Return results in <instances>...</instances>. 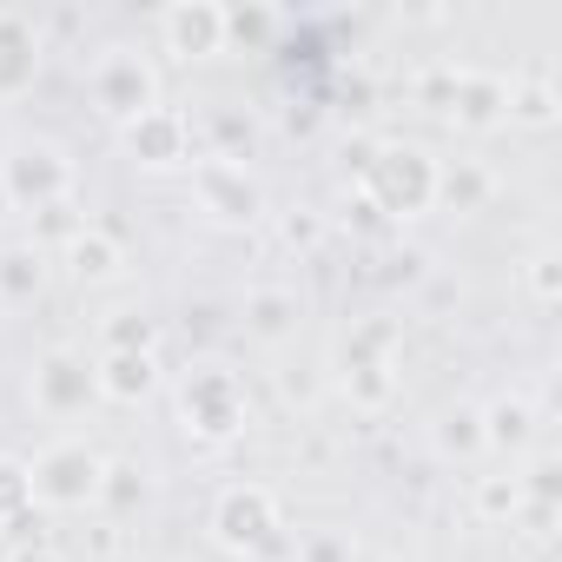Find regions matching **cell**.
<instances>
[{
    "label": "cell",
    "instance_id": "cell-1",
    "mask_svg": "<svg viewBox=\"0 0 562 562\" xmlns=\"http://www.w3.org/2000/svg\"><path fill=\"white\" fill-rule=\"evenodd\" d=\"M27 483H34V496L54 503V509H87V503H100L106 457L87 450L80 437H67V443H47V450L27 463Z\"/></svg>",
    "mask_w": 562,
    "mask_h": 562
},
{
    "label": "cell",
    "instance_id": "cell-2",
    "mask_svg": "<svg viewBox=\"0 0 562 562\" xmlns=\"http://www.w3.org/2000/svg\"><path fill=\"white\" fill-rule=\"evenodd\" d=\"M179 417H186V430L205 437V443L232 437V430L245 424V397H238L232 371H225V364H199V371L179 384Z\"/></svg>",
    "mask_w": 562,
    "mask_h": 562
},
{
    "label": "cell",
    "instance_id": "cell-3",
    "mask_svg": "<svg viewBox=\"0 0 562 562\" xmlns=\"http://www.w3.org/2000/svg\"><path fill=\"white\" fill-rule=\"evenodd\" d=\"M212 529H218V542L225 549H265V542H278V503H271V490H225L218 496V509H212Z\"/></svg>",
    "mask_w": 562,
    "mask_h": 562
},
{
    "label": "cell",
    "instance_id": "cell-4",
    "mask_svg": "<svg viewBox=\"0 0 562 562\" xmlns=\"http://www.w3.org/2000/svg\"><path fill=\"white\" fill-rule=\"evenodd\" d=\"M93 397H100V378H93V364H87L80 351H47V358H41V371H34V404H41L47 417H80Z\"/></svg>",
    "mask_w": 562,
    "mask_h": 562
},
{
    "label": "cell",
    "instance_id": "cell-5",
    "mask_svg": "<svg viewBox=\"0 0 562 562\" xmlns=\"http://www.w3.org/2000/svg\"><path fill=\"white\" fill-rule=\"evenodd\" d=\"M93 100H100V113L106 120H139V113H153V74L133 60V54H106L100 67H93Z\"/></svg>",
    "mask_w": 562,
    "mask_h": 562
},
{
    "label": "cell",
    "instance_id": "cell-6",
    "mask_svg": "<svg viewBox=\"0 0 562 562\" xmlns=\"http://www.w3.org/2000/svg\"><path fill=\"white\" fill-rule=\"evenodd\" d=\"M371 179H378V192H384L391 212H417V205H430V192H437V166H430L417 146H391V153L371 166Z\"/></svg>",
    "mask_w": 562,
    "mask_h": 562
},
{
    "label": "cell",
    "instance_id": "cell-7",
    "mask_svg": "<svg viewBox=\"0 0 562 562\" xmlns=\"http://www.w3.org/2000/svg\"><path fill=\"white\" fill-rule=\"evenodd\" d=\"M67 159L54 153V146H27V153H14L8 159V172H0V186H8V199H34V205H54L60 192H67Z\"/></svg>",
    "mask_w": 562,
    "mask_h": 562
},
{
    "label": "cell",
    "instance_id": "cell-8",
    "mask_svg": "<svg viewBox=\"0 0 562 562\" xmlns=\"http://www.w3.org/2000/svg\"><path fill=\"white\" fill-rule=\"evenodd\" d=\"M93 378H100V397H113V404H133V397H146L153 391V351H106L100 364H93Z\"/></svg>",
    "mask_w": 562,
    "mask_h": 562
},
{
    "label": "cell",
    "instance_id": "cell-9",
    "mask_svg": "<svg viewBox=\"0 0 562 562\" xmlns=\"http://www.w3.org/2000/svg\"><path fill=\"white\" fill-rule=\"evenodd\" d=\"M199 192H205V205H212L218 218H258V186H251L238 166H205Z\"/></svg>",
    "mask_w": 562,
    "mask_h": 562
},
{
    "label": "cell",
    "instance_id": "cell-10",
    "mask_svg": "<svg viewBox=\"0 0 562 562\" xmlns=\"http://www.w3.org/2000/svg\"><path fill=\"white\" fill-rule=\"evenodd\" d=\"M41 54H34V34L14 21V14H0V93H21L34 80Z\"/></svg>",
    "mask_w": 562,
    "mask_h": 562
},
{
    "label": "cell",
    "instance_id": "cell-11",
    "mask_svg": "<svg viewBox=\"0 0 562 562\" xmlns=\"http://www.w3.org/2000/svg\"><path fill=\"white\" fill-rule=\"evenodd\" d=\"M218 34H225V14H218V8H172V14H166V41H172L179 54H212Z\"/></svg>",
    "mask_w": 562,
    "mask_h": 562
},
{
    "label": "cell",
    "instance_id": "cell-12",
    "mask_svg": "<svg viewBox=\"0 0 562 562\" xmlns=\"http://www.w3.org/2000/svg\"><path fill=\"white\" fill-rule=\"evenodd\" d=\"M126 146H133L146 166H172V159H179V120L153 106V113H139V120L126 126Z\"/></svg>",
    "mask_w": 562,
    "mask_h": 562
},
{
    "label": "cell",
    "instance_id": "cell-13",
    "mask_svg": "<svg viewBox=\"0 0 562 562\" xmlns=\"http://www.w3.org/2000/svg\"><path fill=\"white\" fill-rule=\"evenodd\" d=\"M245 325H251L258 338H285V331L299 325V299H292V292H251V299H245Z\"/></svg>",
    "mask_w": 562,
    "mask_h": 562
},
{
    "label": "cell",
    "instance_id": "cell-14",
    "mask_svg": "<svg viewBox=\"0 0 562 562\" xmlns=\"http://www.w3.org/2000/svg\"><path fill=\"white\" fill-rule=\"evenodd\" d=\"M67 258H74L80 278H93V285H100V278H120V245H113L100 225H87V232L67 245Z\"/></svg>",
    "mask_w": 562,
    "mask_h": 562
},
{
    "label": "cell",
    "instance_id": "cell-15",
    "mask_svg": "<svg viewBox=\"0 0 562 562\" xmlns=\"http://www.w3.org/2000/svg\"><path fill=\"white\" fill-rule=\"evenodd\" d=\"M41 292V251L14 245V251H0V299H27Z\"/></svg>",
    "mask_w": 562,
    "mask_h": 562
},
{
    "label": "cell",
    "instance_id": "cell-16",
    "mask_svg": "<svg viewBox=\"0 0 562 562\" xmlns=\"http://www.w3.org/2000/svg\"><path fill=\"white\" fill-rule=\"evenodd\" d=\"M490 443H522L529 437V404H516V397H503V404H490V430H483Z\"/></svg>",
    "mask_w": 562,
    "mask_h": 562
},
{
    "label": "cell",
    "instance_id": "cell-17",
    "mask_svg": "<svg viewBox=\"0 0 562 562\" xmlns=\"http://www.w3.org/2000/svg\"><path fill=\"white\" fill-rule=\"evenodd\" d=\"M34 503V483H27V470L21 463H0V516H21Z\"/></svg>",
    "mask_w": 562,
    "mask_h": 562
},
{
    "label": "cell",
    "instance_id": "cell-18",
    "mask_svg": "<svg viewBox=\"0 0 562 562\" xmlns=\"http://www.w3.org/2000/svg\"><path fill=\"white\" fill-rule=\"evenodd\" d=\"M292 562H351V542L331 536V529H318V536H305V542L292 549Z\"/></svg>",
    "mask_w": 562,
    "mask_h": 562
},
{
    "label": "cell",
    "instance_id": "cell-19",
    "mask_svg": "<svg viewBox=\"0 0 562 562\" xmlns=\"http://www.w3.org/2000/svg\"><path fill=\"white\" fill-rule=\"evenodd\" d=\"M483 503H490V509H516V483H509V490H503V483H490V490H483Z\"/></svg>",
    "mask_w": 562,
    "mask_h": 562
},
{
    "label": "cell",
    "instance_id": "cell-20",
    "mask_svg": "<svg viewBox=\"0 0 562 562\" xmlns=\"http://www.w3.org/2000/svg\"><path fill=\"white\" fill-rule=\"evenodd\" d=\"M8 562H60V555H54V549H14Z\"/></svg>",
    "mask_w": 562,
    "mask_h": 562
}]
</instances>
